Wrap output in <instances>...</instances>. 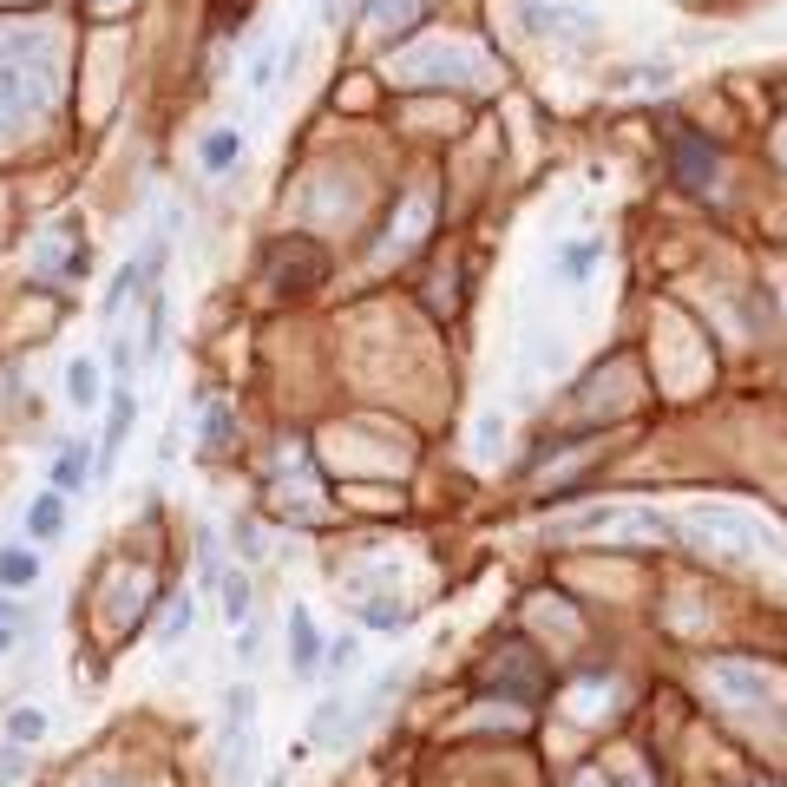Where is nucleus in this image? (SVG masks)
<instances>
[{"instance_id": "obj_1", "label": "nucleus", "mask_w": 787, "mask_h": 787, "mask_svg": "<svg viewBox=\"0 0 787 787\" xmlns=\"http://www.w3.org/2000/svg\"><path fill=\"white\" fill-rule=\"evenodd\" d=\"M216 755H223V787L250 781V761H256V683H230L223 728H216Z\"/></svg>"}, {"instance_id": "obj_2", "label": "nucleus", "mask_w": 787, "mask_h": 787, "mask_svg": "<svg viewBox=\"0 0 787 787\" xmlns=\"http://www.w3.org/2000/svg\"><path fill=\"white\" fill-rule=\"evenodd\" d=\"M558 538H676V525L663 512H644V505H597V512H577V518H558L552 525Z\"/></svg>"}, {"instance_id": "obj_3", "label": "nucleus", "mask_w": 787, "mask_h": 787, "mask_svg": "<svg viewBox=\"0 0 787 787\" xmlns=\"http://www.w3.org/2000/svg\"><path fill=\"white\" fill-rule=\"evenodd\" d=\"M683 532H696V538H722V545H728V558H748L755 545H768V532H761L755 518L728 512V505H696V512L683 518Z\"/></svg>"}, {"instance_id": "obj_4", "label": "nucleus", "mask_w": 787, "mask_h": 787, "mask_svg": "<svg viewBox=\"0 0 787 787\" xmlns=\"http://www.w3.org/2000/svg\"><path fill=\"white\" fill-rule=\"evenodd\" d=\"M709 689H722L735 709H768L775 703V676L755 669V663H716L709 669Z\"/></svg>"}, {"instance_id": "obj_5", "label": "nucleus", "mask_w": 787, "mask_h": 787, "mask_svg": "<svg viewBox=\"0 0 787 787\" xmlns=\"http://www.w3.org/2000/svg\"><path fill=\"white\" fill-rule=\"evenodd\" d=\"M158 263H164V236H151V243H144V256H139V263H125V270H119V283L105 289V302H99V309H105V322H112V315H119L125 302H139V295H144V283L158 276Z\"/></svg>"}, {"instance_id": "obj_6", "label": "nucleus", "mask_w": 787, "mask_h": 787, "mask_svg": "<svg viewBox=\"0 0 787 787\" xmlns=\"http://www.w3.org/2000/svg\"><path fill=\"white\" fill-rule=\"evenodd\" d=\"M132 421H139V401H132V387H112V401H105V433H99V473H112V466H119Z\"/></svg>"}, {"instance_id": "obj_7", "label": "nucleus", "mask_w": 787, "mask_h": 787, "mask_svg": "<svg viewBox=\"0 0 787 787\" xmlns=\"http://www.w3.org/2000/svg\"><path fill=\"white\" fill-rule=\"evenodd\" d=\"M322 656H329V644H322V630H315L309 604H295V611H289V669H295V676H315V669H322Z\"/></svg>"}, {"instance_id": "obj_8", "label": "nucleus", "mask_w": 787, "mask_h": 787, "mask_svg": "<svg viewBox=\"0 0 787 787\" xmlns=\"http://www.w3.org/2000/svg\"><path fill=\"white\" fill-rule=\"evenodd\" d=\"M99 480V446H85V440H72V446H60L53 453V493H85Z\"/></svg>"}, {"instance_id": "obj_9", "label": "nucleus", "mask_w": 787, "mask_h": 787, "mask_svg": "<svg viewBox=\"0 0 787 787\" xmlns=\"http://www.w3.org/2000/svg\"><path fill=\"white\" fill-rule=\"evenodd\" d=\"M223 624L230 630H243V624H256V584H250V572H223Z\"/></svg>"}, {"instance_id": "obj_10", "label": "nucleus", "mask_w": 787, "mask_h": 787, "mask_svg": "<svg viewBox=\"0 0 787 787\" xmlns=\"http://www.w3.org/2000/svg\"><path fill=\"white\" fill-rule=\"evenodd\" d=\"M67 532V493H40V500L27 505V538L33 545H53Z\"/></svg>"}, {"instance_id": "obj_11", "label": "nucleus", "mask_w": 787, "mask_h": 787, "mask_svg": "<svg viewBox=\"0 0 787 787\" xmlns=\"http://www.w3.org/2000/svg\"><path fill=\"white\" fill-rule=\"evenodd\" d=\"M105 401V387H99V361L92 355H79V361H67V407H99Z\"/></svg>"}, {"instance_id": "obj_12", "label": "nucleus", "mask_w": 787, "mask_h": 787, "mask_svg": "<svg viewBox=\"0 0 787 787\" xmlns=\"http://www.w3.org/2000/svg\"><path fill=\"white\" fill-rule=\"evenodd\" d=\"M33 584H40V552L0 545V591H33Z\"/></svg>"}, {"instance_id": "obj_13", "label": "nucleus", "mask_w": 787, "mask_h": 787, "mask_svg": "<svg viewBox=\"0 0 787 787\" xmlns=\"http://www.w3.org/2000/svg\"><path fill=\"white\" fill-rule=\"evenodd\" d=\"M236 158H243V132H230V125H223V132H204V144H198V164H204V171H230Z\"/></svg>"}, {"instance_id": "obj_14", "label": "nucleus", "mask_w": 787, "mask_h": 787, "mask_svg": "<svg viewBox=\"0 0 787 787\" xmlns=\"http://www.w3.org/2000/svg\"><path fill=\"white\" fill-rule=\"evenodd\" d=\"M191 624H198V597H191V591H178V597H171V611H164V630H158V644H164V649L184 644V637H191Z\"/></svg>"}, {"instance_id": "obj_15", "label": "nucleus", "mask_w": 787, "mask_h": 787, "mask_svg": "<svg viewBox=\"0 0 787 787\" xmlns=\"http://www.w3.org/2000/svg\"><path fill=\"white\" fill-rule=\"evenodd\" d=\"M361 624H367V630H407V624H414V611H407V604H394V597H367V604H361Z\"/></svg>"}, {"instance_id": "obj_16", "label": "nucleus", "mask_w": 787, "mask_h": 787, "mask_svg": "<svg viewBox=\"0 0 787 787\" xmlns=\"http://www.w3.org/2000/svg\"><path fill=\"white\" fill-rule=\"evenodd\" d=\"M676 164H683L689 191H703V184H709V171H716V151H703L696 139H676Z\"/></svg>"}, {"instance_id": "obj_17", "label": "nucleus", "mask_w": 787, "mask_h": 787, "mask_svg": "<svg viewBox=\"0 0 787 787\" xmlns=\"http://www.w3.org/2000/svg\"><path fill=\"white\" fill-rule=\"evenodd\" d=\"M322 669H329L335 683H342V676H355V669H361V637H335V644H329V656H322Z\"/></svg>"}, {"instance_id": "obj_18", "label": "nucleus", "mask_w": 787, "mask_h": 787, "mask_svg": "<svg viewBox=\"0 0 787 787\" xmlns=\"http://www.w3.org/2000/svg\"><path fill=\"white\" fill-rule=\"evenodd\" d=\"M40 735H47V716H40V709H13V716H7V741L27 748V741H40Z\"/></svg>"}, {"instance_id": "obj_19", "label": "nucleus", "mask_w": 787, "mask_h": 787, "mask_svg": "<svg viewBox=\"0 0 787 787\" xmlns=\"http://www.w3.org/2000/svg\"><path fill=\"white\" fill-rule=\"evenodd\" d=\"M198 572H204V584H223V552H216V532H211V525L198 532Z\"/></svg>"}, {"instance_id": "obj_20", "label": "nucleus", "mask_w": 787, "mask_h": 787, "mask_svg": "<svg viewBox=\"0 0 787 787\" xmlns=\"http://www.w3.org/2000/svg\"><path fill=\"white\" fill-rule=\"evenodd\" d=\"M597 256H604V243H577V250H565V256H558V270H565V276H591V263H597Z\"/></svg>"}, {"instance_id": "obj_21", "label": "nucleus", "mask_w": 787, "mask_h": 787, "mask_svg": "<svg viewBox=\"0 0 787 787\" xmlns=\"http://www.w3.org/2000/svg\"><path fill=\"white\" fill-rule=\"evenodd\" d=\"M230 538H236V558H263V538H256V525H250V518H236V525H230Z\"/></svg>"}, {"instance_id": "obj_22", "label": "nucleus", "mask_w": 787, "mask_h": 787, "mask_svg": "<svg viewBox=\"0 0 787 787\" xmlns=\"http://www.w3.org/2000/svg\"><path fill=\"white\" fill-rule=\"evenodd\" d=\"M13 637H20V604H7V591H0V656L13 649Z\"/></svg>"}, {"instance_id": "obj_23", "label": "nucleus", "mask_w": 787, "mask_h": 787, "mask_svg": "<svg viewBox=\"0 0 787 787\" xmlns=\"http://www.w3.org/2000/svg\"><path fill=\"white\" fill-rule=\"evenodd\" d=\"M20 775H27V748L7 741V748H0V781H20Z\"/></svg>"}, {"instance_id": "obj_24", "label": "nucleus", "mask_w": 787, "mask_h": 787, "mask_svg": "<svg viewBox=\"0 0 787 787\" xmlns=\"http://www.w3.org/2000/svg\"><path fill=\"white\" fill-rule=\"evenodd\" d=\"M204 433H211V440H223V433H230V414H223V407H211V421H204Z\"/></svg>"}, {"instance_id": "obj_25", "label": "nucleus", "mask_w": 787, "mask_h": 787, "mask_svg": "<svg viewBox=\"0 0 787 787\" xmlns=\"http://www.w3.org/2000/svg\"><path fill=\"white\" fill-rule=\"evenodd\" d=\"M768 545H775V558H781V565H787V545H781V538H775V532H768Z\"/></svg>"}, {"instance_id": "obj_26", "label": "nucleus", "mask_w": 787, "mask_h": 787, "mask_svg": "<svg viewBox=\"0 0 787 787\" xmlns=\"http://www.w3.org/2000/svg\"><path fill=\"white\" fill-rule=\"evenodd\" d=\"M263 787H283V775H270V781H263Z\"/></svg>"}, {"instance_id": "obj_27", "label": "nucleus", "mask_w": 787, "mask_h": 787, "mask_svg": "<svg viewBox=\"0 0 787 787\" xmlns=\"http://www.w3.org/2000/svg\"><path fill=\"white\" fill-rule=\"evenodd\" d=\"M0 787H7V781H0Z\"/></svg>"}]
</instances>
